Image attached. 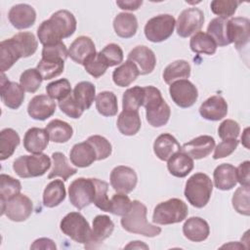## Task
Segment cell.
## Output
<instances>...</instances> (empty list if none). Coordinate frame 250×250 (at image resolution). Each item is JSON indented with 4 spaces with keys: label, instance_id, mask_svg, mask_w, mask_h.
I'll use <instances>...</instances> for the list:
<instances>
[{
    "label": "cell",
    "instance_id": "d6986e66",
    "mask_svg": "<svg viewBox=\"0 0 250 250\" xmlns=\"http://www.w3.org/2000/svg\"><path fill=\"white\" fill-rule=\"evenodd\" d=\"M8 18L12 25L17 29H25L34 24L36 12L28 4H17L10 9Z\"/></svg>",
    "mask_w": 250,
    "mask_h": 250
},
{
    "label": "cell",
    "instance_id": "94428289",
    "mask_svg": "<svg viewBox=\"0 0 250 250\" xmlns=\"http://www.w3.org/2000/svg\"><path fill=\"white\" fill-rule=\"evenodd\" d=\"M249 171H250V162L248 160L240 163L239 166L236 168L237 183H239L241 186L249 187V183H250Z\"/></svg>",
    "mask_w": 250,
    "mask_h": 250
},
{
    "label": "cell",
    "instance_id": "11a10c76",
    "mask_svg": "<svg viewBox=\"0 0 250 250\" xmlns=\"http://www.w3.org/2000/svg\"><path fill=\"white\" fill-rule=\"evenodd\" d=\"M132 201L125 193H115L110 199L109 213L116 216H124L131 209Z\"/></svg>",
    "mask_w": 250,
    "mask_h": 250
},
{
    "label": "cell",
    "instance_id": "d590c367",
    "mask_svg": "<svg viewBox=\"0 0 250 250\" xmlns=\"http://www.w3.org/2000/svg\"><path fill=\"white\" fill-rule=\"evenodd\" d=\"M20 136L12 128H5L0 132V160L11 157L20 145Z\"/></svg>",
    "mask_w": 250,
    "mask_h": 250
},
{
    "label": "cell",
    "instance_id": "4dcf8cb0",
    "mask_svg": "<svg viewBox=\"0 0 250 250\" xmlns=\"http://www.w3.org/2000/svg\"><path fill=\"white\" fill-rule=\"evenodd\" d=\"M113 28L121 38L133 37L138 29L136 16L130 13H119L113 20Z\"/></svg>",
    "mask_w": 250,
    "mask_h": 250
},
{
    "label": "cell",
    "instance_id": "f6af8a7d",
    "mask_svg": "<svg viewBox=\"0 0 250 250\" xmlns=\"http://www.w3.org/2000/svg\"><path fill=\"white\" fill-rule=\"evenodd\" d=\"M249 193L250 189L247 186L239 187L233 193L231 202L234 210L244 216L250 215V206H249Z\"/></svg>",
    "mask_w": 250,
    "mask_h": 250
},
{
    "label": "cell",
    "instance_id": "f907efd6",
    "mask_svg": "<svg viewBox=\"0 0 250 250\" xmlns=\"http://www.w3.org/2000/svg\"><path fill=\"white\" fill-rule=\"evenodd\" d=\"M240 2L233 0H214L210 4L211 11L219 18L228 19L234 15Z\"/></svg>",
    "mask_w": 250,
    "mask_h": 250
},
{
    "label": "cell",
    "instance_id": "03108f58",
    "mask_svg": "<svg viewBox=\"0 0 250 250\" xmlns=\"http://www.w3.org/2000/svg\"><path fill=\"white\" fill-rule=\"evenodd\" d=\"M125 248H145V249H147L148 246L146 245L145 243H143L142 241H132L130 244H128L127 246H125Z\"/></svg>",
    "mask_w": 250,
    "mask_h": 250
},
{
    "label": "cell",
    "instance_id": "3957f363",
    "mask_svg": "<svg viewBox=\"0 0 250 250\" xmlns=\"http://www.w3.org/2000/svg\"><path fill=\"white\" fill-rule=\"evenodd\" d=\"M143 106L146 108V121L152 127L159 128L167 124L171 115L168 104L163 100L161 92L153 86L144 87Z\"/></svg>",
    "mask_w": 250,
    "mask_h": 250
},
{
    "label": "cell",
    "instance_id": "4fadbf2b",
    "mask_svg": "<svg viewBox=\"0 0 250 250\" xmlns=\"http://www.w3.org/2000/svg\"><path fill=\"white\" fill-rule=\"evenodd\" d=\"M138 177L134 169L128 166H116L110 173V185L116 192L130 193L137 186Z\"/></svg>",
    "mask_w": 250,
    "mask_h": 250
},
{
    "label": "cell",
    "instance_id": "44dd1931",
    "mask_svg": "<svg viewBox=\"0 0 250 250\" xmlns=\"http://www.w3.org/2000/svg\"><path fill=\"white\" fill-rule=\"evenodd\" d=\"M199 113L206 120L219 121L228 114V104L223 97L212 96L201 104Z\"/></svg>",
    "mask_w": 250,
    "mask_h": 250
},
{
    "label": "cell",
    "instance_id": "6da1fadb",
    "mask_svg": "<svg viewBox=\"0 0 250 250\" xmlns=\"http://www.w3.org/2000/svg\"><path fill=\"white\" fill-rule=\"evenodd\" d=\"M76 19L67 10L54 13L49 20L42 21L37 29V36L43 46L60 42L70 37L76 30Z\"/></svg>",
    "mask_w": 250,
    "mask_h": 250
},
{
    "label": "cell",
    "instance_id": "e7e4bbea",
    "mask_svg": "<svg viewBox=\"0 0 250 250\" xmlns=\"http://www.w3.org/2000/svg\"><path fill=\"white\" fill-rule=\"evenodd\" d=\"M241 143L246 147L249 148V128H246L241 137Z\"/></svg>",
    "mask_w": 250,
    "mask_h": 250
},
{
    "label": "cell",
    "instance_id": "ac0fdd59",
    "mask_svg": "<svg viewBox=\"0 0 250 250\" xmlns=\"http://www.w3.org/2000/svg\"><path fill=\"white\" fill-rule=\"evenodd\" d=\"M56 111V103L48 95L33 97L27 105L28 115L35 120H46Z\"/></svg>",
    "mask_w": 250,
    "mask_h": 250
},
{
    "label": "cell",
    "instance_id": "7a4b0ae2",
    "mask_svg": "<svg viewBox=\"0 0 250 250\" xmlns=\"http://www.w3.org/2000/svg\"><path fill=\"white\" fill-rule=\"evenodd\" d=\"M146 207L143 202L133 200L131 209L127 214L122 216L120 221L122 228L128 232L141 234L146 237L159 235L161 229L148 223L146 220Z\"/></svg>",
    "mask_w": 250,
    "mask_h": 250
},
{
    "label": "cell",
    "instance_id": "681fc988",
    "mask_svg": "<svg viewBox=\"0 0 250 250\" xmlns=\"http://www.w3.org/2000/svg\"><path fill=\"white\" fill-rule=\"evenodd\" d=\"M83 66L85 70L94 78H99L103 76L108 67L101 52L96 53L91 58H89L86 61V62L83 64Z\"/></svg>",
    "mask_w": 250,
    "mask_h": 250
},
{
    "label": "cell",
    "instance_id": "8992f818",
    "mask_svg": "<svg viewBox=\"0 0 250 250\" xmlns=\"http://www.w3.org/2000/svg\"><path fill=\"white\" fill-rule=\"evenodd\" d=\"M51 166V159L47 154L37 153L21 155L15 159L13 169L20 178H34L43 176Z\"/></svg>",
    "mask_w": 250,
    "mask_h": 250
},
{
    "label": "cell",
    "instance_id": "7c38bea8",
    "mask_svg": "<svg viewBox=\"0 0 250 250\" xmlns=\"http://www.w3.org/2000/svg\"><path fill=\"white\" fill-rule=\"evenodd\" d=\"M169 93L172 101L182 108L194 104L198 98L197 88L188 79H181L170 84Z\"/></svg>",
    "mask_w": 250,
    "mask_h": 250
},
{
    "label": "cell",
    "instance_id": "f546056e",
    "mask_svg": "<svg viewBox=\"0 0 250 250\" xmlns=\"http://www.w3.org/2000/svg\"><path fill=\"white\" fill-rule=\"evenodd\" d=\"M117 128L122 135L134 136L141 129V117L138 110L123 109L117 118Z\"/></svg>",
    "mask_w": 250,
    "mask_h": 250
},
{
    "label": "cell",
    "instance_id": "52a82bcc",
    "mask_svg": "<svg viewBox=\"0 0 250 250\" xmlns=\"http://www.w3.org/2000/svg\"><path fill=\"white\" fill-rule=\"evenodd\" d=\"M61 230L75 242L86 244L89 241L91 228L89 223L79 212L66 214L60 224Z\"/></svg>",
    "mask_w": 250,
    "mask_h": 250
},
{
    "label": "cell",
    "instance_id": "6125c7cd",
    "mask_svg": "<svg viewBox=\"0 0 250 250\" xmlns=\"http://www.w3.org/2000/svg\"><path fill=\"white\" fill-rule=\"evenodd\" d=\"M31 249H57L55 242L50 238H38L36 239L32 245L30 246Z\"/></svg>",
    "mask_w": 250,
    "mask_h": 250
},
{
    "label": "cell",
    "instance_id": "83f0119b",
    "mask_svg": "<svg viewBox=\"0 0 250 250\" xmlns=\"http://www.w3.org/2000/svg\"><path fill=\"white\" fill-rule=\"evenodd\" d=\"M214 184L218 189L229 190L237 184L236 168L229 163H223L216 167L213 173Z\"/></svg>",
    "mask_w": 250,
    "mask_h": 250
},
{
    "label": "cell",
    "instance_id": "9c48e42d",
    "mask_svg": "<svg viewBox=\"0 0 250 250\" xmlns=\"http://www.w3.org/2000/svg\"><path fill=\"white\" fill-rule=\"evenodd\" d=\"M68 196L70 203L81 210L94 202L95 185L93 178H78L74 180L68 188Z\"/></svg>",
    "mask_w": 250,
    "mask_h": 250
},
{
    "label": "cell",
    "instance_id": "e0dca14e",
    "mask_svg": "<svg viewBox=\"0 0 250 250\" xmlns=\"http://www.w3.org/2000/svg\"><path fill=\"white\" fill-rule=\"evenodd\" d=\"M128 61L133 62L140 74L146 75L153 71L156 64V58L151 49L146 46H137L128 54Z\"/></svg>",
    "mask_w": 250,
    "mask_h": 250
},
{
    "label": "cell",
    "instance_id": "30bf717a",
    "mask_svg": "<svg viewBox=\"0 0 250 250\" xmlns=\"http://www.w3.org/2000/svg\"><path fill=\"white\" fill-rule=\"evenodd\" d=\"M33 211V204L29 197L19 193L1 205V215H6L13 222H23Z\"/></svg>",
    "mask_w": 250,
    "mask_h": 250
},
{
    "label": "cell",
    "instance_id": "b9f144b4",
    "mask_svg": "<svg viewBox=\"0 0 250 250\" xmlns=\"http://www.w3.org/2000/svg\"><path fill=\"white\" fill-rule=\"evenodd\" d=\"M21 190V185L19 180L6 175L0 176V201L1 205L5 204L10 198L19 194Z\"/></svg>",
    "mask_w": 250,
    "mask_h": 250
},
{
    "label": "cell",
    "instance_id": "484cf974",
    "mask_svg": "<svg viewBox=\"0 0 250 250\" xmlns=\"http://www.w3.org/2000/svg\"><path fill=\"white\" fill-rule=\"evenodd\" d=\"M182 146L171 134L164 133L159 135L153 144V151L158 159L167 161L174 153L181 151Z\"/></svg>",
    "mask_w": 250,
    "mask_h": 250
},
{
    "label": "cell",
    "instance_id": "277c9868",
    "mask_svg": "<svg viewBox=\"0 0 250 250\" xmlns=\"http://www.w3.org/2000/svg\"><path fill=\"white\" fill-rule=\"evenodd\" d=\"M213 191L210 177L204 173H195L186 183L185 196L195 208H203L209 202Z\"/></svg>",
    "mask_w": 250,
    "mask_h": 250
},
{
    "label": "cell",
    "instance_id": "9f6ffc18",
    "mask_svg": "<svg viewBox=\"0 0 250 250\" xmlns=\"http://www.w3.org/2000/svg\"><path fill=\"white\" fill-rule=\"evenodd\" d=\"M59 107L62 110V112H63L65 115L73 119H77L81 117V115L84 112V109L75 101L72 93L69 94L63 100L59 101Z\"/></svg>",
    "mask_w": 250,
    "mask_h": 250
},
{
    "label": "cell",
    "instance_id": "cb8c5ba5",
    "mask_svg": "<svg viewBox=\"0 0 250 250\" xmlns=\"http://www.w3.org/2000/svg\"><path fill=\"white\" fill-rule=\"evenodd\" d=\"M49 139L46 129L32 127L26 131L23 137V146L30 153H42L48 146Z\"/></svg>",
    "mask_w": 250,
    "mask_h": 250
},
{
    "label": "cell",
    "instance_id": "9a60e30c",
    "mask_svg": "<svg viewBox=\"0 0 250 250\" xmlns=\"http://www.w3.org/2000/svg\"><path fill=\"white\" fill-rule=\"evenodd\" d=\"M114 229V224L106 215H98L93 220V228L89 241L85 244V248L93 249L98 247L104 240L109 237Z\"/></svg>",
    "mask_w": 250,
    "mask_h": 250
},
{
    "label": "cell",
    "instance_id": "ab89813d",
    "mask_svg": "<svg viewBox=\"0 0 250 250\" xmlns=\"http://www.w3.org/2000/svg\"><path fill=\"white\" fill-rule=\"evenodd\" d=\"M190 50L196 54H205V55H214L217 50V44L212 39V37L203 32H196L189 41Z\"/></svg>",
    "mask_w": 250,
    "mask_h": 250
},
{
    "label": "cell",
    "instance_id": "1f68e13d",
    "mask_svg": "<svg viewBox=\"0 0 250 250\" xmlns=\"http://www.w3.org/2000/svg\"><path fill=\"white\" fill-rule=\"evenodd\" d=\"M140 75L137 65L131 62L126 61L112 72V80L114 84L119 87H127L132 84Z\"/></svg>",
    "mask_w": 250,
    "mask_h": 250
},
{
    "label": "cell",
    "instance_id": "816d5d0a",
    "mask_svg": "<svg viewBox=\"0 0 250 250\" xmlns=\"http://www.w3.org/2000/svg\"><path fill=\"white\" fill-rule=\"evenodd\" d=\"M68 57V51L64 43L58 42L46 45L42 49V59L57 62H65Z\"/></svg>",
    "mask_w": 250,
    "mask_h": 250
},
{
    "label": "cell",
    "instance_id": "ee69618b",
    "mask_svg": "<svg viewBox=\"0 0 250 250\" xmlns=\"http://www.w3.org/2000/svg\"><path fill=\"white\" fill-rule=\"evenodd\" d=\"M37 70L41 74L43 80H49L61 75L63 72L64 62L49 61L41 59L36 66Z\"/></svg>",
    "mask_w": 250,
    "mask_h": 250
},
{
    "label": "cell",
    "instance_id": "f1b7e54d",
    "mask_svg": "<svg viewBox=\"0 0 250 250\" xmlns=\"http://www.w3.org/2000/svg\"><path fill=\"white\" fill-rule=\"evenodd\" d=\"M167 168L171 175L177 178H185L193 169V159L183 150L174 153L167 160Z\"/></svg>",
    "mask_w": 250,
    "mask_h": 250
},
{
    "label": "cell",
    "instance_id": "7402d4cb",
    "mask_svg": "<svg viewBox=\"0 0 250 250\" xmlns=\"http://www.w3.org/2000/svg\"><path fill=\"white\" fill-rule=\"evenodd\" d=\"M96 47L93 40L88 36H79L68 49V57L78 64H84L86 61L95 55Z\"/></svg>",
    "mask_w": 250,
    "mask_h": 250
},
{
    "label": "cell",
    "instance_id": "2e32d148",
    "mask_svg": "<svg viewBox=\"0 0 250 250\" xmlns=\"http://www.w3.org/2000/svg\"><path fill=\"white\" fill-rule=\"evenodd\" d=\"M1 99L11 109L19 108L24 100V89L21 84L9 81L4 72L1 74Z\"/></svg>",
    "mask_w": 250,
    "mask_h": 250
},
{
    "label": "cell",
    "instance_id": "5bb4252c",
    "mask_svg": "<svg viewBox=\"0 0 250 250\" xmlns=\"http://www.w3.org/2000/svg\"><path fill=\"white\" fill-rule=\"evenodd\" d=\"M229 40L234 43L237 50L246 47L250 38V21L244 17H237L228 20Z\"/></svg>",
    "mask_w": 250,
    "mask_h": 250
},
{
    "label": "cell",
    "instance_id": "5b68a950",
    "mask_svg": "<svg viewBox=\"0 0 250 250\" xmlns=\"http://www.w3.org/2000/svg\"><path fill=\"white\" fill-rule=\"evenodd\" d=\"M188 214V205L179 198H171L157 204L153 210L152 222L157 225H172L183 222Z\"/></svg>",
    "mask_w": 250,
    "mask_h": 250
},
{
    "label": "cell",
    "instance_id": "836d02e7",
    "mask_svg": "<svg viewBox=\"0 0 250 250\" xmlns=\"http://www.w3.org/2000/svg\"><path fill=\"white\" fill-rule=\"evenodd\" d=\"M190 70L188 62L185 60H178L165 67L162 77L164 82L170 85L177 80L188 78L190 76Z\"/></svg>",
    "mask_w": 250,
    "mask_h": 250
},
{
    "label": "cell",
    "instance_id": "c3c4849f",
    "mask_svg": "<svg viewBox=\"0 0 250 250\" xmlns=\"http://www.w3.org/2000/svg\"><path fill=\"white\" fill-rule=\"evenodd\" d=\"M93 182L95 185V198L93 203L99 209L104 212H109L110 200L107 197L108 184L99 179H93Z\"/></svg>",
    "mask_w": 250,
    "mask_h": 250
},
{
    "label": "cell",
    "instance_id": "4316f807",
    "mask_svg": "<svg viewBox=\"0 0 250 250\" xmlns=\"http://www.w3.org/2000/svg\"><path fill=\"white\" fill-rule=\"evenodd\" d=\"M184 235L190 241L201 242L210 234L208 223L200 217H191L188 219L183 226Z\"/></svg>",
    "mask_w": 250,
    "mask_h": 250
},
{
    "label": "cell",
    "instance_id": "f35d334b",
    "mask_svg": "<svg viewBox=\"0 0 250 250\" xmlns=\"http://www.w3.org/2000/svg\"><path fill=\"white\" fill-rule=\"evenodd\" d=\"M207 34H209L215 41L217 46L224 47L229 45L228 35V20L223 18L213 19L207 26Z\"/></svg>",
    "mask_w": 250,
    "mask_h": 250
},
{
    "label": "cell",
    "instance_id": "7bdbcfd3",
    "mask_svg": "<svg viewBox=\"0 0 250 250\" xmlns=\"http://www.w3.org/2000/svg\"><path fill=\"white\" fill-rule=\"evenodd\" d=\"M145 91L144 87L135 86L127 89L123 93L122 107L126 110H138L144 103Z\"/></svg>",
    "mask_w": 250,
    "mask_h": 250
},
{
    "label": "cell",
    "instance_id": "74e56055",
    "mask_svg": "<svg viewBox=\"0 0 250 250\" xmlns=\"http://www.w3.org/2000/svg\"><path fill=\"white\" fill-rule=\"evenodd\" d=\"M53 159V167L48 176V179H53L55 177H61L63 181H67V179L74 174H76L77 169L71 167L65 155L62 152H54L52 154Z\"/></svg>",
    "mask_w": 250,
    "mask_h": 250
},
{
    "label": "cell",
    "instance_id": "f5cc1de1",
    "mask_svg": "<svg viewBox=\"0 0 250 250\" xmlns=\"http://www.w3.org/2000/svg\"><path fill=\"white\" fill-rule=\"evenodd\" d=\"M18 43L20 44L22 53H23V58H27L32 56L38 47V42L34 36L33 33L31 32H19L16 35L13 36Z\"/></svg>",
    "mask_w": 250,
    "mask_h": 250
},
{
    "label": "cell",
    "instance_id": "7dc6e473",
    "mask_svg": "<svg viewBox=\"0 0 250 250\" xmlns=\"http://www.w3.org/2000/svg\"><path fill=\"white\" fill-rule=\"evenodd\" d=\"M46 92L51 99L62 101L71 94L70 83L65 78L53 81L46 86Z\"/></svg>",
    "mask_w": 250,
    "mask_h": 250
},
{
    "label": "cell",
    "instance_id": "91938a15",
    "mask_svg": "<svg viewBox=\"0 0 250 250\" xmlns=\"http://www.w3.org/2000/svg\"><path fill=\"white\" fill-rule=\"evenodd\" d=\"M239 142L237 139H226L223 140L215 148L213 158L220 159L230 155L237 147Z\"/></svg>",
    "mask_w": 250,
    "mask_h": 250
},
{
    "label": "cell",
    "instance_id": "bcb514c9",
    "mask_svg": "<svg viewBox=\"0 0 250 250\" xmlns=\"http://www.w3.org/2000/svg\"><path fill=\"white\" fill-rule=\"evenodd\" d=\"M42 76L37 68H28L24 70L20 77V84L28 93H35L41 86Z\"/></svg>",
    "mask_w": 250,
    "mask_h": 250
},
{
    "label": "cell",
    "instance_id": "be15d7a7",
    "mask_svg": "<svg viewBox=\"0 0 250 250\" xmlns=\"http://www.w3.org/2000/svg\"><path fill=\"white\" fill-rule=\"evenodd\" d=\"M143 4L142 0H125V1H116V5L122 9L127 11H136Z\"/></svg>",
    "mask_w": 250,
    "mask_h": 250
},
{
    "label": "cell",
    "instance_id": "e575fe53",
    "mask_svg": "<svg viewBox=\"0 0 250 250\" xmlns=\"http://www.w3.org/2000/svg\"><path fill=\"white\" fill-rule=\"evenodd\" d=\"M45 129L49 135L50 141L54 143H66L73 135L72 127L67 122L60 119L50 121Z\"/></svg>",
    "mask_w": 250,
    "mask_h": 250
},
{
    "label": "cell",
    "instance_id": "8d00e7d4",
    "mask_svg": "<svg viewBox=\"0 0 250 250\" xmlns=\"http://www.w3.org/2000/svg\"><path fill=\"white\" fill-rule=\"evenodd\" d=\"M72 95L81 107L86 110L96 100V87L89 81H81L75 85Z\"/></svg>",
    "mask_w": 250,
    "mask_h": 250
},
{
    "label": "cell",
    "instance_id": "db71d44e",
    "mask_svg": "<svg viewBox=\"0 0 250 250\" xmlns=\"http://www.w3.org/2000/svg\"><path fill=\"white\" fill-rule=\"evenodd\" d=\"M87 141L94 147L97 154V160H104L111 154L112 152L111 144L104 137L100 135H94V136H90L87 139Z\"/></svg>",
    "mask_w": 250,
    "mask_h": 250
},
{
    "label": "cell",
    "instance_id": "60d3db41",
    "mask_svg": "<svg viewBox=\"0 0 250 250\" xmlns=\"http://www.w3.org/2000/svg\"><path fill=\"white\" fill-rule=\"evenodd\" d=\"M96 108L103 116H114L118 110L117 98L114 93L104 91L96 97Z\"/></svg>",
    "mask_w": 250,
    "mask_h": 250
},
{
    "label": "cell",
    "instance_id": "6f0895ef",
    "mask_svg": "<svg viewBox=\"0 0 250 250\" xmlns=\"http://www.w3.org/2000/svg\"><path fill=\"white\" fill-rule=\"evenodd\" d=\"M101 54L106 62L108 67L115 66L121 63L123 61V51L121 47L115 43H110L106 45L101 51Z\"/></svg>",
    "mask_w": 250,
    "mask_h": 250
},
{
    "label": "cell",
    "instance_id": "ba28073f",
    "mask_svg": "<svg viewBox=\"0 0 250 250\" xmlns=\"http://www.w3.org/2000/svg\"><path fill=\"white\" fill-rule=\"evenodd\" d=\"M176 21L169 14L158 15L148 20L145 25V35L146 39L153 43L167 40L174 32Z\"/></svg>",
    "mask_w": 250,
    "mask_h": 250
},
{
    "label": "cell",
    "instance_id": "d4e9b609",
    "mask_svg": "<svg viewBox=\"0 0 250 250\" xmlns=\"http://www.w3.org/2000/svg\"><path fill=\"white\" fill-rule=\"evenodd\" d=\"M69 158L71 163L76 167L85 168L97 160V154L92 145L88 141H85L72 146L69 152Z\"/></svg>",
    "mask_w": 250,
    "mask_h": 250
},
{
    "label": "cell",
    "instance_id": "603a6c76",
    "mask_svg": "<svg viewBox=\"0 0 250 250\" xmlns=\"http://www.w3.org/2000/svg\"><path fill=\"white\" fill-rule=\"evenodd\" d=\"M23 58L22 50L18 41L12 37L0 43V68L4 72L11 68L16 62Z\"/></svg>",
    "mask_w": 250,
    "mask_h": 250
},
{
    "label": "cell",
    "instance_id": "d6a6232c",
    "mask_svg": "<svg viewBox=\"0 0 250 250\" xmlns=\"http://www.w3.org/2000/svg\"><path fill=\"white\" fill-rule=\"evenodd\" d=\"M65 187L62 181L55 180L49 183L43 192V203L48 208L60 205L65 198Z\"/></svg>",
    "mask_w": 250,
    "mask_h": 250
},
{
    "label": "cell",
    "instance_id": "8fae6325",
    "mask_svg": "<svg viewBox=\"0 0 250 250\" xmlns=\"http://www.w3.org/2000/svg\"><path fill=\"white\" fill-rule=\"evenodd\" d=\"M204 23V14L203 12L195 7L188 8L184 10L177 21L176 29L177 34L180 37L187 38L191 34L198 32Z\"/></svg>",
    "mask_w": 250,
    "mask_h": 250
},
{
    "label": "cell",
    "instance_id": "680465c9",
    "mask_svg": "<svg viewBox=\"0 0 250 250\" xmlns=\"http://www.w3.org/2000/svg\"><path fill=\"white\" fill-rule=\"evenodd\" d=\"M239 133H240L239 124L232 119L224 120L218 128V135L222 140L237 139V137L239 136Z\"/></svg>",
    "mask_w": 250,
    "mask_h": 250
},
{
    "label": "cell",
    "instance_id": "ffe728a7",
    "mask_svg": "<svg viewBox=\"0 0 250 250\" xmlns=\"http://www.w3.org/2000/svg\"><path fill=\"white\" fill-rule=\"evenodd\" d=\"M215 147V140L213 137L203 135L192 139L182 146V150L192 159H202L208 156Z\"/></svg>",
    "mask_w": 250,
    "mask_h": 250
}]
</instances>
